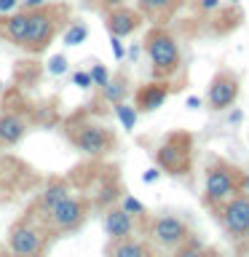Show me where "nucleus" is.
<instances>
[{
  "mask_svg": "<svg viewBox=\"0 0 249 257\" xmlns=\"http://www.w3.org/2000/svg\"><path fill=\"white\" fill-rule=\"evenodd\" d=\"M145 51H148L150 62H153V70L158 75H169L180 67V46L172 35L161 30H153L148 38H145Z\"/></svg>",
  "mask_w": 249,
  "mask_h": 257,
  "instance_id": "1",
  "label": "nucleus"
},
{
  "mask_svg": "<svg viewBox=\"0 0 249 257\" xmlns=\"http://www.w3.org/2000/svg\"><path fill=\"white\" fill-rule=\"evenodd\" d=\"M54 30H56V22L46 8L27 11V38H24V46H27L30 51H43V48L51 43Z\"/></svg>",
  "mask_w": 249,
  "mask_h": 257,
  "instance_id": "2",
  "label": "nucleus"
},
{
  "mask_svg": "<svg viewBox=\"0 0 249 257\" xmlns=\"http://www.w3.org/2000/svg\"><path fill=\"white\" fill-rule=\"evenodd\" d=\"M222 222L233 238H244L249 233V196L230 198L222 209Z\"/></svg>",
  "mask_w": 249,
  "mask_h": 257,
  "instance_id": "3",
  "label": "nucleus"
},
{
  "mask_svg": "<svg viewBox=\"0 0 249 257\" xmlns=\"http://www.w3.org/2000/svg\"><path fill=\"white\" fill-rule=\"evenodd\" d=\"M204 190H206V201L220 204V201L230 198L236 193V177L225 166H212L206 172V188Z\"/></svg>",
  "mask_w": 249,
  "mask_h": 257,
  "instance_id": "4",
  "label": "nucleus"
},
{
  "mask_svg": "<svg viewBox=\"0 0 249 257\" xmlns=\"http://www.w3.org/2000/svg\"><path fill=\"white\" fill-rule=\"evenodd\" d=\"M72 142L78 145V150H83L86 156H104L110 150V134L96 123H86L72 134Z\"/></svg>",
  "mask_w": 249,
  "mask_h": 257,
  "instance_id": "5",
  "label": "nucleus"
},
{
  "mask_svg": "<svg viewBox=\"0 0 249 257\" xmlns=\"http://www.w3.org/2000/svg\"><path fill=\"white\" fill-rule=\"evenodd\" d=\"M153 238H156L161 246H177L188 238V225H185L182 217L164 214L156 220V225H153Z\"/></svg>",
  "mask_w": 249,
  "mask_h": 257,
  "instance_id": "6",
  "label": "nucleus"
},
{
  "mask_svg": "<svg viewBox=\"0 0 249 257\" xmlns=\"http://www.w3.org/2000/svg\"><path fill=\"white\" fill-rule=\"evenodd\" d=\"M48 217H51V225L56 230H72V228H78V225L83 222L86 212H83V204H80L78 198L67 196L48 212Z\"/></svg>",
  "mask_w": 249,
  "mask_h": 257,
  "instance_id": "7",
  "label": "nucleus"
},
{
  "mask_svg": "<svg viewBox=\"0 0 249 257\" xmlns=\"http://www.w3.org/2000/svg\"><path fill=\"white\" fill-rule=\"evenodd\" d=\"M236 96H238V80L230 72H220L214 78L212 88H209V104H212V110H225L228 104L236 102Z\"/></svg>",
  "mask_w": 249,
  "mask_h": 257,
  "instance_id": "8",
  "label": "nucleus"
},
{
  "mask_svg": "<svg viewBox=\"0 0 249 257\" xmlns=\"http://www.w3.org/2000/svg\"><path fill=\"white\" fill-rule=\"evenodd\" d=\"M8 244H11V252L19 254V257H35L40 252V233L35 228H30V225H16L11 230V238H8Z\"/></svg>",
  "mask_w": 249,
  "mask_h": 257,
  "instance_id": "9",
  "label": "nucleus"
},
{
  "mask_svg": "<svg viewBox=\"0 0 249 257\" xmlns=\"http://www.w3.org/2000/svg\"><path fill=\"white\" fill-rule=\"evenodd\" d=\"M104 24H107V32H110V35L123 38V35H132V32L140 27V14L129 11V8H115L112 14H107Z\"/></svg>",
  "mask_w": 249,
  "mask_h": 257,
  "instance_id": "10",
  "label": "nucleus"
},
{
  "mask_svg": "<svg viewBox=\"0 0 249 257\" xmlns=\"http://www.w3.org/2000/svg\"><path fill=\"white\" fill-rule=\"evenodd\" d=\"M169 96V83L164 80H153V83H145L140 91H137V107L140 110H158L161 104L166 102Z\"/></svg>",
  "mask_w": 249,
  "mask_h": 257,
  "instance_id": "11",
  "label": "nucleus"
},
{
  "mask_svg": "<svg viewBox=\"0 0 249 257\" xmlns=\"http://www.w3.org/2000/svg\"><path fill=\"white\" fill-rule=\"evenodd\" d=\"M132 228H134V222H132V214H126L123 209H110L107 214H104V230H107V236L110 238H129L132 236Z\"/></svg>",
  "mask_w": 249,
  "mask_h": 257,
  "instance_id": "12",
  "label": "nucleus"
},
{
  "mask_svg": "<svg viewBox=\"0 0 249 257\" xmlns=\"http://www.w3.org/2000/svg\"><path fill=\"white\" fill-rule=\"evenodd\" d=\"M158 164L169 169L172 174H185V169H188V150L174 148V145H164L158 150Z\"/></svg>",
  "mask_w": 249,
  "mask_h": 257,
  "instance_id": "13",
  "label": "nucleus"
},
{
  "mask_svg": "<svg viewBox=\"0 0 249 257\" xmlns=\"http://www.w3.org/2000/svg\"><path fill=\"white\" fill-rule=\"evenodd\" d=\"M24 134H27V123H24L22 115H14V112L0 115V142L16 145Z\"/></svg>",
  "mask_w": 249,
  "mask_h": 257,
  "instance_id": "14",
  "label": "nucleus"
},
{
  "mask_svg": "<svg viewBox=\"0 0 249 257\" xmlns=\"http://www.w3.org/2000/svg\"><path fill=\"white\" fill-rule=\"evenodd\" d=\"M67 196H70V185L67 182H51L43 193H40V209L48 214L56 204H59V201H64Z\"/></svg>",
  "mask_w": 249,
  "mask_h": 257,
  "instance_id": "15",
  "label": "nucleus"
},
{
  "mask_svg": "<svg viewBox=\"0 0 249 257\" xmlns=\"http://www.w3.org/2000/svg\"><path fill=\"white\" fill-rule=\"evenodd\" d=\"M6 32H8V38H11L14 43L24 46V38H27V11L11 16V19L6 22Z\"/></svg>",
  "mask_w": 249,
  "mask_h": 257,
  "instance_id": "16",
  "label": "nucleus"
},
{
  "mask_svg": "<svg viewBox=\"0 0 249 257\" xmlns=\"http://www.w3.org/2000/svg\"><path fill=\"white\" fill-rule=\"evenodd\" d=\"M126 91H129V88H126V78H123V75H115L112 80H107V83L102 86V96H104L107 102H112V104H115V102H123Z\"/></svg>",
  "mask_w": 249,
  "mask_h": 257,
  "instance_id": "17",
  "label": "nucleus"
},
{
  "mask_svg": "<svg viewBox=\"0 0 249 257\" xmlns=\"http://www.w3.org/2000/svg\"><path fill=\"white\" fill-rule=\"evenodd\" d=\"M112 257H148V252H145V246L137 244V241L120 238L115 244V249H112Z\"/></svg>",
  "mask_w": 249,
  "mask_h": 257,
  "instance_id": "18",
  "label": "nucleus"
},
{
  "mask_svg": "<svg viewBox=\"0 0 249 257\" xmlns=\"http://www.w3.org/2000/svg\"><path fill=\"white\" fill-rule=\"evenodd\" d=\"M88 38V27L83 22H72L67 32H64V46H80Z\"/></svg>",
  "mask_w": 249,
  "mask_h": 257,
  "instance_id": "19",
  "label": "nucleus"
},
{
  "mask_svg": "<svg viewBox=\"0 0 249 257\" xmlns=\"http://www.w3.org/2000/svg\"><path fill=\"white\" fill-rule=\"evenodd\" d=\"M115 112H118V118L123 120L126 128H134V123H137V110L134 107H129L126 102H115Z\"/></svg>",
  "mask_w": 249,
  "mask_h": 257,
  "instance_id": "20",
  "label": "nucleus"
},
{
  "mask_svg": "<svg viewBox=\"0 0 249 257\" xmlns=\"http://www.w3.org/2000/svg\"><path fill=\"white\" fill-rule=\"evenodd\" d=\"M88 78H91V86H99V88H102V86L110 80L107 70H104V64H99V62H96L94 67H91V72H88Z\"/></svg>",
  "mask_w": 249,
  "mask_h": 257,
  "instance_id": "21",
  "label": "nucleus"
},
{
  "mask_svg": "<svg viewBox=\"0 0 249 257\" xmlns=\"http://www.w3.org/2000/svg\"><path fill=\"white\" fill-rule=\"evenodd\" d=\"M64 70H67V59H64L62 54H56L48 59V72H51V75H62Z\"/></svg>",
  "mask_w": 249,
  "mask_h": 257,
  "instance_id": "22",
  "label": "nucleus"
},
{
  "mask_svg": "<svg viewBox=\"0 0 249 257\" xmlns=\"http://www.w3.org/2000/svg\"><path fill=\"white\" fill-rule=\"evenodd\" d=\"M120 209H123L126 214H145V206H142L137 198H132V196L123 198V206H120Z\"/></svg>",
  "mask_w": 249,
  "mask_h": 257,
  "instance_id": "23",
  "label": "nucleus"
},
{
  "mask_svg": "<svg viewBox=\"0 0 249 257\" xmlns=\"http://www.w3.org/2000/svg\"><path fill=\"white\" fill-rule=\"evenodd\" d=\"M174 257H204V254H201V244H190V246L180 249Z\"/></svg>",
  "mask_w": 249,
  "mask_h": 257,
  "instance_id": "24",
  "label": "nucleus"
},
{
  "mask_svg": "<svg viewBox=\"0 0 249 257\" xmlns=\"http://www.w3.org/2000/svg\"><path fill=\"white\" fill-rule=\"evenodd\" d=\"M166 6H172V0H142V8H153V11H161Z\"/></svg>",
  "mask_w": 249,
  "mask_h": 257,
  "instance_id": "25",
  "label": "nucleus"
},
{
  "mask_svg": "<svg viewBox=\"0 0 249 257\" xmlns=\"http://www.w3.org/2000/svg\"><path fill=\"white\" fill-rule=\"evenodd\" d=\"M72 83L80 86V88H88L91 86V78H88V72H75V75H72Z\"/></svg>",
  "mask_w": 249,
  "mask_h": 257,
  "instance_id": "26",
  "label": "nucleus"
},
{
  "mask_svg": "<svg viewBox=\"0 0 249 257\" xmlns=\"http://www.w3.org/2000/svg\"><path fill=\"white\" fill-rule=\"evenodd\" d=\"M48 3V0H22L24 11H38V8H43Z\"/></svg>",
  "mask_w": 249,
  "mask_h": 257,
  "instance_id": "27",
  "label": "nucleus"
},
{
  "mask_svg": "<svg viewBox=\"0 0 249 257\" xmlns=\"http://www.w3.org/2000/svg\"><path fill=\"white\" fill-rule=\"evenodd\" d=\"M16 3H19V0H0V14H8V11H14V8H16Z\"/></svg>",
  "mask_w": 249,
  "mask_h": 257,
  "instance_id": "28",
  "label": "nucleus"
},
{
  "mask_svg": "<svg viewBox=\"0 0 249 257\" xmlns=\"http://www.w3.org/2000/svg\"><path fill=\"white\" fill-rule=\"evenodd\" d=\"M158 177H161V172H158V169H148V172L142 174V180H145V182H156Z\"/></svg>",
  "mask_w": 249,
  "mask_h": 257,
  "instance_id": "29",
  "label": "nucleus"
},
{
  "mask_svg": "<svg viewBox=\"0 0 249 257\" xmlns=\"http://www.w3.org/2000/svg\"><path fill=\"white\" fill-rule=\"evenodd\" d=\"M217 6H220V0H201V8H204V11H212Z\"/></svg>",
  "mask_w": 249,
  "mask_h": 257,
  "instance_id": "30",
  "label": "nucleus"
},
{
  "mask_svg": "<svg viewBox=\"0 0 249 257\" xmlns=\"http://www.w3.org/2000/svg\"><path fill=\"white\" fill-rule=\"evenodd\" d=\"M112 51H115V56L120 59V56H123V48H120V43H118V38L112 35Z\"/></svg>",
  "mask_w": 249,
  "mask_h": 257,
  "instance_id": "31",
  "label": "nucleus"
},
{
  "mask_svg": "<svg viewBox=\"0 0 249 257\" xmlns=\"http://www.w3.org/2000/svg\"><path fill=\"white\" fill-rule=\"evenodd\" d=\"M188 107L190 110H198L201 107V99H198V96H188Z\"/></svg>",
  "mask_w": 249,
  "mask_h": 257,
  "instance_id": "32",
  "label": "nucleus"
},
{
  "mask_svg": "<svg viewBox=\"0 0 249 257\" xmlns=\"http://www.w3.org/2000/svg\"><path fill=\"white\" fill-rule=\"evenodd\" d=\"M241 190H244L246 196H249V174H244V177H241Z\"/></svg>",
  "mask_w": 249,
  "mask_h": 257,
  "instance_id": "33",
  "label": "nucleus"
},
{
  "mask_svg": "<svg viewBox=\"0 0 249 257\" xmlns=\"http://www.w3.org/2000/svg\"><path fill=\"white\" fill-rule=\"evenodd\" d=\"M129 56H132V59L137 62V56H140V48H137V46H132V48H129Z\"/></svg>",
  "mask_w": 249,
  "mask_h": 257,
  "instance_id": "34",
  "label": "nucleus"
},
{
  "mask_svg": "<svg viewBox=\"0 0 249 257\" xmlns=\"http://www.w3.org/2000/svg\"><path fill=\"white\" fill-rule=\"evenodd\" d=\"M238 120H241V112L236 110V112H233V115H230V123H238Z\"/></svg>",
  "mask_w": 249,
  "mask_h": 257,
  "instance_id": "35",
  "label": "nucleus"
},
{
  "mask_svg": "<svg viewBox=\"0 0 249 257\" xmlns=\"http://www.w3.org/2000/svg\"><path fill=\"white\" fill-rule=\"evenodd\" d=\"M104 3H110V6H120V0H104Z\"/></svg>",
  "mask_w": 249,
  "mask_h": 257,
  "instance_id": "36",
  "label": "nucleus"
},
{
  "mask_svg": "<svg viewBox=\"0 0 249 257\" xmlns=\"http://www.w3.org/2000/svg\"><path fill=\"white\" fill-rule=\"evenodd\" d=\"M230 3H236V0H230Z\"/></svg>",
  "mask_w": 249,
  "mask_h": 257,
  "instance_id": "37",
  "label": "nucleus"
}]
</instances>
